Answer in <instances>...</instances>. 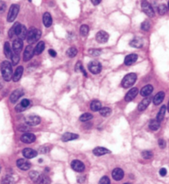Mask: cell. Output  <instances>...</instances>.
<instances>
[{
  "label": "cell",
  "instance_id": "6f0895ef",
  "mask_svg": "<svg viewBox=\"0 0 169 184\" xmlns=\"http://www.w3.org/2000/svg\"><path fill=\"white\" fill-rule=\"evenodd\" d=\"M0 171H1V166H0Z\"/></svg>",
  "mask_w": 169,
  "mask_h": 184
},
{
  "label": "cell",
  "instance_id": "8992f818",
  "mask_svg": "<svg viewBox=\"0 0 169 184\" xmlns=\"http://www.w3.org/2000/svg\"><path fill=\"white\" fill-rule=\"evenodd\" d=\"M142 10L145 14H147V16L150 17H153L154 16V11L153 9L152 6L148 4V2H143L141 4Z\"/></svg>",
  "mask_w": 169,
  "mask_h": 184
},
{
  "label": "cell",
  "instance_id": "7dc6e473",
  "mask_svg": "<svg viewBox=\"0 0 169 184\" xmlns=\"http://www.w3.org/2000/svg\"><path fill=\"white\" fill-rule=\"evenodd\" d=\"M98 184H110V179L109 177L105 176V177H102L101 178V180L99 181V183Z\"/></svg>",
  "mask_w": 169,
  "mask_h": 184
},
{
  "label": "cell",
  "instance_id": "d590c367",
  "mask_svg": "<svg viewBox=\"0 0 169 184\" xmlns=\"http://www.w3.org/2000/svg\"><path fill=\"white\" fill-rule=\"evenodd\" d=\"M2 184H14V178L10 175H7L2 179Z\"/></svg>",
  "mask_w": 169,
  "mask_h": 184
},
{
  "label": "cell",
  "instance_id": "816d5d0a",
  "mask_svg": "<svg viewBox=\"0 0 169 184\" xmlns=\"http://www.w3.org/2000/svg\"><path fill=\"white\" fill-rule=\"evenodd\" d=\"M49 54H50V55L52 56V57H55V56H56V52H55L54 49H50V50H49Z\"/></svg>",
  "mask_w": 169,
  "mask_h": 184
},
{
  "label": "cell",
  "instance_id": "83f0119b",
  "mask_svg": "<svg viewBox=\"0 0 169 184\" xmlns=\"http://www.w3.org/2000/svg\"><path fill=\"white\" fill-rule=\"evenodd\" d=\"M44 49H45V42L40 41L38 44H36V48L34 49V54L36 55L41 54Z\"/></svg>",
  "mask_w": 169,
  "mask_h": 184
},
{
  "label": "cell",
  "instance_id": "f1b7e54d",
  "mask_svg": "<svg viewBox=\"0 0 169 184\" xmlns=\"http://www.w3.org/2000/svg\"><path fill=\"white\" fill-rule=\"evenodd\" d=\"M90 108L93 111H99L102 109V104L98 100H93L90 105Z\"/></svg>",
  "mask_w": 169,
  "mask_h": 184
},
{
  "label": "cell",
  "instance_id": "1f68e13d",
  "mask_svg": "<svg viewBox=\"0 0 169 184\" xmlns=\"http://www.w3.org/2000/svg\"><path fill=\"white\" fill-rule=\"evenodd\" d=\"M166 110H167V108H166L165 105L162 106V107H161V109H160V110H159V113H158V115H157V119H156V120H158L159 123H160V122H162V119H163V118H164V116H165Z\"/></svg>",
  "mask_w": 169,
  "mask_h": 184
},
{
  "label": "cell",
  "instance_id": "db71d44e",
  "mask_svg": "<svg viewBox=\"0 0 169 184\" xmlns=\"http://www.w3.org/2000/svg\"><path fill=\"white\" fill-rule=\"evenodd\" d=\"M92 3L94 5H97L101 3V0H92Z\"/></svg>",
  "mask_w": 169,
  "mask_h": 184
},
{
  "label": "cell",
  "instance_id": "3957f363",
  "mask_svg": "<svg viewBox=\"0 0 169 184\" xmlns=\"http://www.w3.org/2000/svg\"><path fill=\"white\" fill-rule=\"evenodd\" d=\"M136 79H137V75L135 73H129L123 78L121 85L125 88H129L135 84Z\"/></svg>",
  "mask_w": 169,
  "mask_h": 184
},
{
  "label": "cell",
  "instance_id": "f6af8a7d",
  "mask_svg": "<svg viewBox=\"0 0 169 184\" xmlns=\"http://www.w3.org/2000/svg\"><path fill=\"white\" fill-rule=\"evenodd\" d=\"M88 52H89L90 55H92L93 57L99 56V55L102 54V51H101L100 49H90Z\"/></svg>",
  "mask_w": 169,
  "mask_h": 184
},
{
  "label": "cell",
  "instance_id": "680465c9",
  "mask_svg": "<svg viewBox=\"0 0 169 184\" xmlns=\"http://www.w3.org/2000/svg\"><path fill=\"white\" fill-rule=\"evenodd\" d=\"M125 184H130V183H125Z\"/></svg>",
  "mask_w": 169,
  "mask_h": 184
},
{
  "label": "cell",
  "instance_id": "4316f807",
  "mask_svg": "<svg viewBox=\"0 0 169 184\" xmlns=\"http://www.w3.org/2000/svg\"><path fill=\"white\" fill-rule=\"evenodd\" d=\"M43 23L45 27H50L52 24V17L49 13H45L43 15Z\"/></svg>",
  "mask_w": 169,
  "mask_h": 184
},
{
  "label": "cell",
  "instance_id": "9c48e42d",
  "mask_svg": "<svg viewBox=\"0 0 169 184\" xmlns=\"http://www.w3.org/2000/svg\"><path fill=\"white\" fill-rule=\"evenodd\" d=\"M25 123L27 124L28 126H36L38 125L41 123V118L38 116L32 115V116H28L25 119Z\"/></svg>",
  "mask_w": 169,
  "mask_h": 184
},
{
  "label": "cell",
  "instance_id": "7402d4cb",
  "mask_svg": "<svg viewBox=\"0 0 169 184\" xmlns=\"http://www.w3.org/2000/svg\"><path fill=\"white\" fill-rule=\"evenodd\" d=\"M150 101H151V99H150L149 97H147V98H145V99H143L141 102L139 104L138 106L139 110V111H144V110H145V109H147V107L149 105Z\"/></svg>",
  "mask_w": 169,
  "mask_h": 184
},
{
  "label": "cell",
  "instance_id": "cb8c5ba5",
  "mask_svg": "<svg viewBox=\"0 0 169 184\" xmlns=\"http://www.w3.org/2000/svg\"><path fill=\"white\" fill-rule=\"evenodd\" d=\"M110 152V150H107L106 148H103V147H97L93 150V154L96 156H101V155H103L106 154H109Z\"/></svg>",
  "mask_w": 169,
  "mask_h": 184
},
{
  "label": "cell",
  "instance_id": "ba28073f",
  "mask_svg": "<svg viewBox=\"0 0 169 184\" xmlns=\"http://www.w3.org/2000/svg\"><path fill=\"white\" fill-rule=\"evenodd\" d=\"M17 166L21 170H27L31 168V163L26 159H19L17 161Z\"/></svg>",
  "mask_w": 169,
  "mask_h": 184
},
{
  "label": "cell",
  "instance_id": "b9f144b4",
  "mask_svg": "<svg viewBox=\"0 0 169 184\" xmlns=\"http://www.w3.org/2000/svg\"><path fill=\"white\" fill-rule=\"evenodd\" d=\"M29 176L31 177V180L34 181L35 183H36L37 180H38V177L40 175H39V174L36 172V171H31V173L29 174Z\"/></svg>",
  "mask_w": 169,
  "mask_h": 184
},
{
  "label": "cell",
  "instance_id": "ffe728a7",
  "mask_svg": "<svg viewBox=\"0 0 169 184\" xmlns=\"http://www.w3.org/2000/svg\"><path fill=\"white\" fill-rule=\"evenodd\" d=\"M78 138H79V135H77V134L71 132H66L63 135L62 141H64V142H67V141L75 140V139H78Z\"/></svg>",
  "mask_w": 169,
  "mask_h": 184
},
{
  "label": "cell",
  "instance_id": "52a82bcc",
  "mask_svg": "<svg viewBox=\"0 0 169 184\" xmlns=\"http://www.w3.org/2000/svg\"><path fill=\"white\" fill-rule=\"evenodd\" d=\"M108 39H109V35L106 31H100L96 35V40L98 43H101V44L107 43Z\"/></svg>",
  "mask_w": 169,
  "mask_h": 184
},
{
  "label": "cell",
  "instance_id": "bcb514c9",
  "mask_svg": "<svg viewBox=\"0 0 169 184\" xmlns=\"http://www.w3.org/2000/svg\"><path fill=\"white\" fill-rule=\"evenodd\" d=\"M141 29L143 31H148L150 29V23L148 21H145L141 24Z\"/></svg>",
  "mask_w": 169,
  "mask_h": 184
},
{
  "label": "cell",
  "instance_id": "d6a6232c",
  "mask_svg": "<svg viewBox=\"0 0 169 184\" xmlns=\"http://www.w3.org/2000/svg\"><path fill=\"white\" fill-rule=\"evenodd\" d=\"M27 28L24 26H21V29L19 31V33L17 35V36L19 37L20 40H23L25 38H27Z\"/></svg>",
  "mask_w": 169,
  "mask_h": 184
},
{
  "label": "cell",
  "instance_id": "681fc988",
  "mask_svg": "<svg viewBox=\"0 0 169 184\" xmlns=\"http://www.w3.org/2000/svg\"><path fill=\"white\" fill-rule=\"evenodd\" d=\"M159 174H160L161 176H162V177L165 176L166 174H167V169H166L165 168H162V169H160V171H159Z\"/></svg>",
  "mask_w": 169,
  "mask_h": 184
},
{
  "label": "cell",
  "instance_id": "5b68a950",
  "mask_svg": "<svg viewBox=\"0 0 169 184\" xmlns=\"http://www.w3.org/2000/svg\"><path fill=\"white\" fill-rule=\"evenodd\" d=\"M88 68H89L90 72L93 74H98L102 71V64L99 62L93 61L88 64Z\"/></svg>",
  "mask_w": 169,
  "mask_h": 184
},
{
  "label": "cell",
  "instance_id": "e575fe53",
  "mask_svg": "<svg viewBox=\"0 0 169 184\" xmlns=\"http://www.w3.org/2000/svg\"><path fill=\"white\" fill-rule=\"evenodd\" d=\"M99 112H100V114L102 116L108 117L111 113V109L108 107H104L99 110Z\"/></svg>",
  "mask_w": 169,
  "mask_h": 184
},
{
  "label": "cell",
  "instance_id": "f5cc1de1",
  "mask_svg": "<svg viewBox=\"0 0 169 184\" xmlns=\"http://www.w3.org/2000/svg\"><path fill=\"white\" fill-rule=\"evenodd\" d=\"M49 150V149H46V147L45 146H42L41 149H40V151H41V153H46L47 151Z\"/></svg>",
  "mask_w": 169,
  "mask_h": 184
},
{
  "label": "cell",
  "instance_id": "836d02e7",
  "mask_svg": "<svg viewBox=\"0 0 169 184\" xmlns=\"http://www.w3.org/2000/svg\"><path fill=\"white\" fill-rule=\"evenodd\" d=\"M160 127V123H159L158 120L153 119L150 121L149 123V128L153 131H156Z\"/></svg>",
  "mask_w": 169,
  "mask_h": 184
},
{
  "label": "cell",
  "instance_id": "74e56055",
  "mask_svg": "<svg viewBox=\"0 0 169 184\" xmlns=\"http://www.w3.org/2000/svg\"><path fill=\"white\" fill-rule=\"evenodd\" d=\"M88 31H89V27L87 25H83L80 27V34L82 36H87L88 34Z\"/></svg>",
  "mask_w": 169,
  "mask_h": 184
},
{
  "label": "cell",
  "instance_id": "9f6ffc18",
  "mask_svg": "<svg viewBox=\"0 0 169 184\" xmlns=\"http://www.w3.org/2000/svg\"><path fill=\"white\" fill-rule=\"evenodd\" d=\"M168 9H169V2H168Z\"/></svg>",
  "mask_w": 169,
  "mask_h": 184
},
{
  "label": "cell",
  "instance_id": "f35d334b",
  "mask_svg": "<svg viewBox=\"0 0 169 184\" xmlns=\"http://www.w3.org/2000/svg\"><path fill=\"white\" fill-rule=\"evenodd\" d=\"M92 118H93V115H92L91 113H84V114H83V115L80 116L79 120L81 122H87V121L92 119Z\"/></svg>",
  "mask_w": 169,
  "mask_h": 184
},
{
  "label": "cell",
  "instance_id": "60d3db41",
  "mask_svg": "<svg viewBox=\"0 0 169 184\" xmlns=\"http://www.w3.org/2000/svg\"><path fill=\"white\" fill-rule=\"evenodd\" d=\"M79 71H81L83 73V75L87 77V73L85 72V70L83 69V67L82 63H81V62H78V63L75 66V72H79Z\"/></svg>",
  "mask_w": 169,
  "mask_h": 184
},
{
  "label": "cell",
  "instance_id": "44dd1931",
  "mask_svg": "<svg viewBox=\"0 0 169 184\" xmlns=\"http://www.w3.org/2000/svg\"><path fill=\"white\" fill-rule=\"evenodd\" d=\"M138 59V55L135 54H132L127 55L125 58V65H131L133 64L134 63L136 62V60Z\"/></svg>",
  "mask_w": 169,
  "mask_h": 184
},
{
  "label": "cell",
  "instance_id": "30bf717a",
  "mask_svg": "<svg viewBox=\"0 0 169 184\" xmlns=\"http://www.w3.org/2000/svg\"><path fill=\"white\" fill-rule=\"evenodd\" d=\"M71 167L74 171L76 172H83L85 169V166L83 163H82L79 160H73L72 163H71Z\"/></svg>",
  "mask_w": 169,
  "mask_h": 184
},
{
  "label": "cell",
  "instance_id": "d6986e66",
  "mask_svg": "<svg viewBox=\"0 0 169 184\" xmlns=\"http://www.w3.org/2000/svg\"><path fill=\"white\" fill-rule=\"evenodd\" d=\"M22 73H23V67H22V66H20V67H18V68L16 69V71H15V72L13 73V82H18V81L20 80V78L21 77Z\"/></svg>",
  "mask_w": 169,
  "mask_h": 184
},
{
  "label": "cell",
  "instance_id": "ab89813d",
  "mask_svg": "<svg viewBox=\"0 0 169 184\" xmlns=\"http://www.w3.org/2000/svg\"><path fill=\"white\" fill-rule=\"evenodd\" d=\"M142 156L145 160H150L153 158V155L152 151H150V150H145L142 152Z\"/></svg>",
  "mask_w": 169,
  "mask_h": 184
},
{
  "label": "cell",
  "instance_id": "7bdbcfd3",
  "mask_svg": "<svg viewBox=\"0 0 169 184\" xmlns=\"http://www.w3.org/2000/svg\"><path fill=\"white\" fill-rule=\"evenodd\" d=\"M11 58H12V62H13V65H17V63H18V62H19V60H20V57H19V54H13V55H12V57H11Z\"/></svg>",
  "mask_w": 169,
  "mask_h": 184
},
{
  "label": "cell",
  "instance_id": "8fae6325",
  "mask_svg": "<svg viewBox=\"0 0 169 184\" xmlns=\"http://www.w3.org/2000/svg\"><path fill=\"white\" fill-rule=\"evenodd\" d=\"M21 141L27 144L32 143L36 141V136L32 133H25L21 136Z\"/></svg>",
  "mask_w": 169,
  "mask_h": 184
},
{
  "label": "cell",
  "instance_id": "11a10c76",
  "mask_svg": "<svg viewBox=\"0 0 169 184\" xmlns=\"http://www.w3.org/2000/svg\"><path fill=\"white\" fill-rule=\"evenodd\" d=\"M168 110L169 112V101H168Z\"/></svg>",
  "mask_w": 169,
  "mask_h": 184
},
{
  "label": "cell",
  "instance_id": "2e32d148",
  "mask_svg": "<svg viewBox=\"0 0 169 184\" xmlns=\"http://www.w3.org/2000/svg\"><path fill=\"white\" fill-rule=\"evenodd\" d=\"M29 105H30V101L27 99H24L21 100V102L18 105L16 106L15 109H16L17 112H21V111L25 110L27 108H28Z\"/></svg>",
  "mask_w": 169,
  "mask_h": 184
},
{
  "label": "cell",
  "instance_id": "4dcf8cb0",
  "mask_svg": "<svg viewBox=\"0 0 169 184\" xmlns=\"http://www.w3.org/2000/svg\"><path fill=\"white\" fill-rule=\"evenodd\" d=\"M4 54L6 56V58H11L12 55H13V54H12V49H11L10 47V44H9L8 42H6V43L4 44Z\"/></svg>",
  "mask_w": 169,
  "mask_h": 184
},
{
  "label": "cell",
  "instance_id": "484cf974",
  "mask_svg": "<svg viewBox=\"0 0 169 184\" xmlns=\"http://www.w3.org/2000/svg\"><path fill=\"white\" fill-rule=\"evenodd\" d=\"M143 44H144V42L142 40L141 38H135L134 40H132L130 42V45L134 48H141L143 46Z\"/></svg>",
  "mask_w": 169,
  "mask_h": 184
},
{
  "label": "cell",
  "instance_id": "6da1fadb",
  "mask_svg": "<svg viewBox=\"0 0 169 184\" xmlns=\"http://www.w3.org/2000/svg\"><path fill=\"white\" fill-rule=\"evenodd\" d=\"M1 72L3 78L6 82H9L12 80L13 77V68L12 64L8 61H4L1 64Z\"/></svg>",
  "mask_w": 169,
  "mask_h": 184
},
{
  "label": "cell",
  "instance_id": "7c38bea8",
  "mask_svg": "<svg viewBox=\"0 0 169 184\" xmlns=\"http://www.w3.org/2000/svg\"><path fill=\"white\" fill-rule=\"evenodd\" d=\"M33 55H34V49L32 48V46H31V45L27 46V48L25 49L24 54H23L24 61H29L31 58H32Z\"/></svg>",
  "mask_w": 169,
  "mask_h": 184
},
{
  "label": "cell",
  "instance_id": "5bb4252c",
  "mask_svg": "<svg viewBox=\"0 0 169 184\" xmlns=\"http://www.w3.org/2000/svg\"><path fill=\"white\" fill-rule=\"evenodd\" d=\"M23 94H24L23 91L20 90V89L14 91L12 93V95L10 96V101L12 103H16L18 99H20L21 96H23Z\"/></svg>",
  "mask_w": 169,
  "mask_h": 184
},
{
  "label": "cell",
  "instance_id": "e0dca14e",
  "mask_svg": "<svg viewBox=\"0 0 169 184\" xmlns=\"http://www.w3.org/2000/svg\"><path fill=\"white\" fill-rule=\"evenodd\" d=\"M123 177H124V171L120 168L115 169L113 172H112V177L114 178L115 180L120 181L123 178Z\"/></svg>",
  "mask_w": 169,
  "mask_h": 184
},
{
  "label": "cell",
  "instance_id": "8d00e7d4",
  "mask_svg": "<svg viewBox=\"0 0 169 184\" xmlns=\"http://www.w3.org/2000/svg\"><path fill=\"white\" fill-rule=\"evenodd\" d=\"M66 54H67V55L69 56V58H73V57H75L77 54H78V50H77L76 48L71 47V48H69V49L67 50Z\"/></svg>",
  "mask_w": 169,
  "mask_h": 184
},
{
  "label": "cell",
  "instance_id": "4fadbf2b",
  "mask_svg": "<svg viewBox=\"0 0 169 184\" xmlns=\"http://www.w3.org/2000/svg\"><path fill=\"white\" fill-rule=\"evenodd\" d=\"M22 47H23V42L21 40H20L19 38L13 41V51L15 54H18L21 51L22 49Z\"/></svg>",
  "mask_w": 169,
  "mask_h": 184
},
{
  "label": "cell",
  "instance_id": "7a4b0ae2",
  "mask_svg": "<svg viewBox=\"0 0 169 184\" xmlns=\"http://www.w3.org/2000/svg\"><path fill=\"white\" fill-rule=\"evenodd\" d=\"M41 36H42V31L38 29L32 27L29 30V31H27V39L28 43L32 44L36 43V41H38Z\"/></svg>",
  "mask_w": 169,
  "mask_h": 184
},
{
  "label": "cell",
  "instance_id": "9a60e30c",
  "mask_svg": "<svg viewBox=\"0 0 169 184\" xmlns=\"http://www.w3.org/2000/svg\"><path fill=\"white\" fill-rule=\"evenodd\" d=\"M22 155L27 159H32L37 155V152L36 150H32L31 148H26L22 150Z\"/></svg>",
  "mask_w": 169,
  "mask_h": 184
},
{
  "label": "cell",
  "instance_id": "c3c4849f",
  "mask_svg": "<svg viewBox=\"0 0 169 184\" xmlns=\"http://www.w3.org/2000/svg\"><path fill=\"white\" fill-rule=\"evenodd\" d=\"M159 146L160 148H162V149H163V148H165L166 147V141L163 139H159Z\"/></svg>",
  "mask_w": 169,
  "mask_h": 184
},
{
  "label": "cell",
  "instance_id": "d4e9b609",
  "mask_svg": "<svg viewBox=\"0 0 169 184\" xmlns=\"http://www.w3.org/2000/svg\"><path fill=\"white\" fill-rule=\"evenodd\" d=\"M164 96H165V93L163 91L159 92L153 98V104L155 105H159L162 102V100L164 99Z\"/></svg>",
  "mask_w": 169,
  "mask_h": 184
},
{
  "label": "cell",
  "instance_id": "ac0fdd59",
  "mask_svg": "<svg viewBox=\"0 0 169 184\" xmlns=\"http://www.w3.org/2000/svg\"><path fill=\"white\" fill-rule=\"evenodd\" d=\"M138 89L137 88H132L130 89V91L128 92L125 96V101H131L132 99H134L136 97V96L138 95Z\"/></svg>",
  "mask_w": 169,
  "mask_h": 184
},
{
  "label": "cell",
  "instance_id": "f546056e",
  "mask_svg": "<svg viewBox=\"0 0 169 184\" xmlns=\"http://www.w3.org/2000/svg\"><path fill=\"white\" fill-rule=\"evenodd\" d=\"M38 184H50V179L48 176L46 175H40L38 177V180L36 182Z\"/></svg>",
  "mask_w": 169,
  "mask_h": 184
},
{
  "label": "cell",
  "instance_id": "f907efd6",
  "mask_svg": "<svg viewBox=\"0 0 169 184\" xmlns=\"http://www.w3.org/2000/svg\"><path fill=\"white\" fill-rule=\"evenodd\" d=\"M5 7H6V6H5V4H0V13H4V10H5V8H6Z\"/></svg>",
  "mask_w": 169,
  "mask_h": 184
},
{
  "label": "cell",
  "instance_id": "ee69618b",
  "mask_svg": "<svg viewBox=\"0 0 169 184\" xmlns=\"http://www.w3.org/2000/svg\"><path fill=\"white\" fill-rule=\"evenodd\" d=\"M167 10H168V7L165 4H161L159 6V13L160 15H164L167 13Z\"/></svg>",
  "mask_w": 169,
  "mask_h": 184
},
{
  "label": "cell",
  "instance_id": "603a6c76",
  "mask_svg": "<svg viewBox=\"0 0 169 184\" xmlns=\"http://www.w3.org/2000/svg\"><path fill=\"white\" fill-rule=\"evenodd\" d=\"M153 91V87L151 85H145L144 88H142L141 91H140V94H141L142 96L144 97H147V96H150L151 93Z\"/></svg>",
  "mask_w": 169,
  "mask_h": 184
},
{
  "label": "cell",
  "instance_id": "277c9868",
  "mask_svg": "<svg viewBox=\"0 0 169 184\" xmlns=\"http://www.w3.org/2000/svg\"><path fill=\"white\" fill-rule=\"evenodd\" d=\"M18 12H19V6L17 4H13L11 6L10 9H9V12H8V15H7V21H9V22L13 21L17 17Z\"/></svg>",
  "mask_w": 169,
  "mask_h": 184
}]
</instances>
